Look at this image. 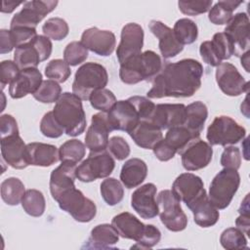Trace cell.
Wrapping results in <instances>:
<instances>
[{"label": "cell", "mask_w": 250, "mask_h": 250, "mask_svg": "<svg viewBox=\"0 0 250 250\" xmlns=\"http://www.w3.org/2000/svg\"><path fill=\"white\" fill-rule=\"evenodd\" d=\"M202 75L203 66L194 59L166 63L152 80L146 96L149 99L189 98L200 88Z\"/></svg>", "instance_id": "obj_1"}, {"label": "cell", "mask_w": 250, "mask_h": 250, "mask_svg": "<svg viewBox=\"0 0 250 250\" xmlns=\"http://www.w3.org/2000/svg\"><path fill=\"white\" fill-rule=\"evenodd\" d=\"M111 225L115 228L119 236L136 241L132 248L150 249L158 244L161 238V232L158 228L153 225H145L129 212L114 216L111 220Z\"/></svg>", "instance_id": "obj_2"}, {"label": "cell", "mask_w": 250, "mask_h": 250, "mask_svg": "<svg viewBox=\"0 0 250 250\" xmlns=\"http://www.w3.org/2000/svg\"><path fill=\"white\" fill-rule=\"evenodd\" d=\"M162 61L159 55L151 50L134 56L120 64V80L128 85L141 81H152L162 69Z\"/></svg>", "instance_id": "obj_3"}, {"label": "cell", "mask_w": 250, "mask_h": 250, "mask_svg": "<svg viewBox=\"0 0 250 250\" xmlns=\"http://www.w3.org/2000/svg\"><path fill=\"white\" fill-rule=\"evenodd\" d=\"M81 101L73 93L64 92L53 108L55 118L67 136L76 137L85 131L86 115Z\"/></svg>", "instance_id": "obj_4"}, {"label": "cell", "mask_w": 250, "mask_h": 250, "mask_svg": "<svg viewBox=\"0 0 250 250\" xmlns=\"http://www.w3.org/2000/svg\"><path fill=\"white\" fill-rule=\"evenodd\" d=\"M107 82L108 74L104 65L98 62H86L75 72L72 93L82 101H86L94 92L104 89Z\"/></svg>", "instance_id": "obj_5"}, {"label": "cell", "mask_w": 250, "mask_h": 250, "mask_svg": "<svg viewBox=\"0 0 250 250\" xmlns=\"http://www.w3.org/2000/svg\"><path fill=\"white\" fill-rule=\"evenodd\" d=\"M240 185V176L237 170L224 168L212 180L208 197L218 209H226L231 202Z\"/></svg>", "instance_id": "obj_6"}, {"label": "cell", "mask_w": 250, "mask_h": 250, "mask_svg": "<svg viewBox=\"0 0 250 250\" xmlns=\"http://www.w3.org/2000/svg\"><path fill=\"white\" fill-rule=\"evenodd\" d=\"M56 201L62 211L68 213L77 222L88 223L96 217L97 206L95 202L86 197L75 187L63 191Z\"/></svg>", "instance_id": "obj_7"}, {"label": "cell", "mask_w": 250, "mask_h": 250, "mask_svg": "<svg viewBox=\"0 0 250 250\" xmlns=\"http://www.w3.org/2000/svg\"><path fill=\"white\" fill-rule=\"evenodd\" d=\"M246 130L234 119L227 115L215 117L207 129L206 138L210 146L234 145L245 138Z\"/></svg>", "instance_id": "obj_8"}, {"label": "cell", "mask_w": 250, "mask_h": 250, "mask_svg": "<svg viewBox=\"0 0 250 250\" xmlns=\"http://www.w3.org/2000/svg\"><path fill=\"white\" fill-rule=\"evenodd\" d=\"M115 161L109 151L90 152L88 157L76 167V178L83 183L108 177L114 170Z\"/></svg>", "instance_id": "obj_9"}, {"label": "cell", "mask_w": 250, "mask_h": 250, "mask_svg": "<svg viewBox=\"0 0 250 250\" xmlns=\"http://www.w3.org/2000/svg\"><path fill=\"white\" fill-rule=\"evenodd\" d=\"M159 207V217L164 227L174 232L184 230L188 226V218L180 201L169 189L161 190L156 199Z\"/></svg>", "instance_id": "obj_10"}, {"label": "cell", "mask_w": 250, "mask_h": 250, "mask_svg": "<svg viewBox=\"0 0 250 250\" xmlns=\"http://www.w3.org/2000/svg\"><path fill=\"white\" fill-rule=\"evenodd\" d=\"M59 4L58 1L33 0L23 3L22 9L12 18L10 27L23 26L36 28L37 24Z\"/></svg>", "instance_id": "obj_11"}, {"label": "cell", "mask_w": 250, "mask_h": 250, "mask_svg": "<svg viewBox=\"0 0 250 250\" xmlns=\"http://www.w3.org/2000/svg\"><path fill=\"white\" fill-rule=\"evenodd\" d=\"M107 120L112 131L130 133L141 121L139 111L130 99L117 101L111 109L106 112Z\"/></svg>", "instance_id": "obj_12"}, {"label": "cell", "mask_w": 250, "mask_h": 250, "mask_svg": "<svg viewBox=\"0 0 250 250\" xmlns=\"http://www.w3.org/2000/svg\"><path fill=\"white\" fill-rule=\"evenodd\" d=\"M215 75L219 88L227 96L237 97L242 93H248L249 82L244 79L233 64L222 62L216 67Z\"/></svg>", "instance_id": "obj_13"}, {"label": "cell", "mask_w": 250, "mask_h": 250, "mask_svg": "<svg viewBox=\"0 0 250 250\" xmlns=\"http://www.w3.org/2000/svg\"><path fill=\"white\" fill-rule=\"evenodd\" d=\"M120 38V43L116 50V57L121 64L126 60L142 53L144 29L136 22H129L122 27Z\"/></svg>", "instance_id": "obj_14"}, {"label": "cell", "mask_w": 250, "mask_h": 250, "mask_svg": "<svg viewBox=\"0 0 250 250\" xmlns=\"http://www.w3.org/2000/svg\"><path fill=\"white\" fill-rule=\"evenodd\" d=\"M180 154L182 165L187 171H197L211 162L213 148L208 143L198 138L192 140Z\"/></svg>", "instance_id": "obj_15"}, {"label": "cell", "mask_w": 250, "mask_h": 250, "mask_svg": "<svg viewBox=\"0 0 250 250\" xmlns=\"http://www.w3.org/2000/svg\"><path fill=\"white\" fill-rule=\"evenodd\" d=\"M230 38L236 57H241L249 51V18L246 13H237L227 23L224 31Z\"/></svg>", "instance_id": "obj_16"}, {"label": "cell", "mask_w": 250, "mask_h": 250, "mask_svg": "<svg viewBox=\"0 0 250 250\" xmlns=\"http://www.w3.org/2000/svg\"><path fill=\"white\" fill-rule=\"evenodd\" d=\"M111 131L105 112L94 114L85 136V146L89 148L90 152L105 150L109 141L108 135Z\"/></svg>", "instance_id": "obj_17"}, {"label": "cell", "mask_w": 250, "mask_h": 250, "mask_svg": "<svg viewBox=\"0 0 250 250\" xmlns=\"http://www.w3.org/2000/svg\"><path fill=\"white\" fill-rule=\"evenodd\" d=\"M157 188L154 184L147 183L138 188L131 196V206L137 214L146 220L153 219L159 213L155 199Z\"/></svg>", "instance_id": "obj_18"}, {"label": "cell", "mask_w": 250, "mask_h": 250, "mask_svg": "<svg viewBox=\"0 0 250 250\" xmlns=\"http://www.w3.org/2000/svg\"><path fill=\"white\" fill-rule=\"evenodd\" d=\"M81 43L91 52L102 57H108L115 49L116 38L112 31L90 27L83 31Z\"/></svg>", "instance_id": "obj_19"}, {"label": "cell", "mask_w": 250, "mask_h": 250, "mask_svg": "<svg viewBox=\"0 0 250 250\" xmlns=\"http://www.w3.org/2000/svg\"><path fill=\"white\" fill-rule=\"evenodd\" d=\"M171 191L180 202L183 201L187 206L191 204L202 193L206 192L201 178L192 173L179 175L172 185Z\"/></svg>", "instance_id": "obj_20"}, {"label": "cell", "mask_w": 250, "mask_h": 250, "mask_svg": "<svg viewBox=\"0 0 250 250\" xmlns=\"http://www.w3.org/2000/svg\"><path fill=\"white\" fill-rule=\"evenodd\" d=\"M186 118V105L183 104H159L155 105L148 121L161 130L170 129L184 124Z\"/></svg>", "instance_id": "obj_21"}, {"label": "cell", "mask_w": 250, "mask_h": 250, "mask_svg": "<svg viewBox=\"0 0 250 250\" xmlns=\"http://www.w3.org/2000/svg\"><path fill=\"white\" fill-rule=\"evenodd\" d=\"M148 28L158 39V47L163 59L174 58L183 51L184 46L176 39L173 29L162 21L152 20L148 23Z\"/></svg>", "instance_id": "obj_22"}, {"label": "cell", "mask_w": 250, "mask_h": 250, "mask_svg": "<svg viewBox=\"0 0 250 250\" xmlns=\"http://www.w3.org/2000/svg\"><path fill=\"white\" fill-rule=\"evenodd\" d=\"M26 145L20 134L1 138V154L3 160L14 169H24L28 166L25 157Z\"/></svg>", "instance_id": "obj_23"}, {"label": "cell", "mask_w": 250, "mask_h": 250, "mask_svg": "<svg viewBox=\"0 0 250 250\" xmlns=\"http://www.w3.org/2000/svg\"><path fill=\"white\" fill-rule=\"evenodd\" d=\"M76 163L71 161H62V164L54 169L50 176V191L56 200L63 191L75 187Z\"/></svg>", "instance_id": "obj_24"}, {"label": "cell", "mask_w": 250, "mask_h": 250, "mask_svg": "<svg viewBox=\"0 0 250 250\" xmlns=\"http://www.w3.org/2000/svg\"><path fill=\"white\" fill-rule=\"evenodd\" d=\"M42 81V74L37 68L21 70L19 76L10 84V97L12 99H21L28 94L33 95Z\"/></svg>", "instance_id": "obj_25"}, {"label": "cell", "mask_w": 250, "mask_h": 250, "mask_svg": "<svg viewBox=\"0 0 250 250\" xmlns=\"http://www.w3.org/2000/svg\"><path fill=\"white\" fill-rule=\"evenodd\" d=\"M25 157L28 165L49 167L60 160L59 149L54 145L33 142L26 145Z\"/></svg>", "instance_id": "obj_26"}, {"label": "cell", "mask_w": 250, "mask_h": 250, "mask_svg": "<svg viewBox=\"0 0 250 250\" xmlns=\"http://www.w3.org/2000/svg\"><path fill=\"white\" fill-rule=\"evenodd\" d=\"M188 208L193 214L194 223L201 228H210L219 221L220 213L211 203L206 192L197 197Z\"/></svg>", "instance_id": "obj_27"}, {"label": "cell", "mask_w": 250, "mask_h": 250, "mask_svg": "<svg viewBox=\"0 0 250 250\" xmlns=\"http://www.w3.org/2000/svg\"><path fill=\"white\" fill-rule=\"evenodd\" d=\"M128 134L138 146L146 149H152L163 139L162 130L148 120H141Z\"/></svg>", "instance_id": "obj_28"}, {"label": "cell", "mask_w": 250, "mask_h": 250, "mask_svg": "<svg viewBox=\"0 0 250 250\" xmlns=\"http://www.w3.org/2000/svg\"><path fill=\"white\" fill-rule=\"evenodd\" d=\"M147 176V166L140 158L134 157L125 161L120 172V181L127 188L139 187Z\"/></svg>", "instance_id": "obj_29"}, {"label": "cell", "mask_w": 250, "mask_h": 250, "mask_svg": "<svg viewBox=\"0 0 250 250\" xmlns=\"http://www.w3.org/2000/svg\"><path fill=\"white\" fill-rule=\"evenodd\" d=\"M207 117L208 109L206 104L200 101L193 102L186 106V118L183 126L188 130L193 139H198Z\"/></svg>", "instance_id": "obj_30"}, {"label": "cell", "mask_w": 250, "mask_h": 250, "mask_svg": "<svg viewBox=\"0 0 250 250\" xmlns=\"http://www.w3.org/2000/svg\"><path fill=\"white\" fill-rule=\"evenodd\" d=\"M119 240V233L112 225L100 224L91 230L90 237L85 244L86 248L107 249Z\"/></svg>", "instance_id": "obj_31"}, {"label": "cell", "mask_w": 250, "mask_h": 250, "mask_svg": "<svg viewBox=\"0 0 250 250\" xmlns=\"http://www.w3.org/2000/svg\"><path fill=\"white\" fill-rule=\"evenodd\" d=\"M0 190L3 201L11 206H16L21 202V199L25 193L23 183L16 177L5 179L1 183Z\"/></svg>", "instance_id": "obj_32"}, {"label": "cell", "mask_w": 250, "mask_h": 250, "mask_svg": "<svg viewBox=\"0 0 250 250\" xmlns=\"http://www.w3.org/2000/svg\"><path fill=\"white\" fill-rule=\"evenodd\" d=\"M242 3L243 1H233V0L218 1L209 10L208 19L212 23L216 25L227 24L232 18L233 11L237 9L238 6H240Z\"/></svg>", "instance_id": "obj_33"}, {"label": "cell", "mask_w": 250, "mask_h": 250, "mask_svg": "<svg viewBox=\"0 0 250 250\" xmlns=\"http://www.w3.org/2000/svg\"><path fill=\"white\" fill-rule=\"evenodd\" d=\"M31 41L27 44L17 47L15 50L14 62L21 70L37 68V65L41 62L39 53Z\"/></svg>", "instance_id": "obj_34"}, {"label": "cell", "mask_w": 250, "mask_h": 250, "mask_svg": "<svg viewBox=\"0 0 250 250\" xmlns=\"http://www.w3.org/2000/svg\"><path fill=\"white\" fill-rule=\"evenodd\" d=\"M22 209L26 214L32 217H40L44 214L46 208V201L43 193L34 188L25 190L21 199Z\"/></svg>", "instance_id": "obj_35"}, {"label": "cell", "mask_w": 250, "mask_h": 250, "mask_svg": "<svg viewBox=\"0 0 250 250\" xmlns=\"http://www.w3.org/2000/svg\"><path fill=\"white\" fill-rule=\"evenodd\" d=\"M100 191L104 202L109 206L120 203L124 197V188L115 178H106L101 183Z\"/></svg>", "instance_id": "obj_36"}, {"label": "cell", "mask_w": 250, "mask_h": 250, "mask_svg": "<svg viewBox=\"0 0 250 250\" xmlns=\"http://www.w3.org/2000/svg\"><path fill=\"white\" fill-rule=\"evenodd\" d=\"M173 31L176 39L183 46L192 44L198 36V27L196 23L188 18L178 20L174 24Z\"/></svg>", "instance_id": "obj_37"}, {"label": "cell", "mask_w": 250, "mask_h": 250, "mask_svg": "<svg viewBox=\"0 0 250 250\" xmlns=\"http://www.w3.org/2000/svg\"><path fill=\"white\" fill-rule=\"evenodd\" d=\"M192 140L194 139L191 134L183 125L168 129L164 138V141L176 151V153L179 154Z\"/></svg>", "instance_id": "obj_38"}, {"label": "cell", "mask_w": 250, "mask_h": 250, "mask_svg": "<svg viewBox=\"0 0 250 250\" xmlns=\"http://www.w3.org/2000/svg\"><path fill=\"white\" fill-rule=\"evenodd\" d=\"M86 153V146L79 140L72 139L63 143L59 148L61 161L80 162Z\"/></svg>", "instance_id": "obj_39"}, {"label": "cell", "mask_w": 250, "mask_h": 250, "mask_svg": "<svg viewBox=\"0 0 250 250\" xmlns=\"http://www.w3.org/2000/svg\"><path fill=\"white\" fill-rule=\"evenodd\" d=\"M62 95V87L54 80H43L39 88L32 95L35 100L43 104H52L59 100Z\"/></svg>", "instance_id": "obj_40"}, {"label": "cell", "mask_w": 250, "mask_h": 250, "mask_svg": "<svg viewBox=\"0 0 250 250\" xmlns=\"http://www.w3.org/2000/svg\"><path fill=\"white\" fill-rule=\"evenodd\" d=\"M221 245L227 250L248 248L244 233L237 228L226 229L220 236Z\"/></svg>", "instance_id": "obj_41"}, {"label": "cell", "mask_w": 250, "mask_h": 250, "mask_svg": "<svg viewBox=\"0 0 250 250\" xmlns=\"http://www.w3.org/2000/svg\"><path fill=\"white\" fill-rule=\"evenodd\" d=\"M43 34L56 41H60L64 39L68 32L69 27L67 22L62 18H51L45 21L42 25Z\"/></svg>", "instance_id": "obj_42"}, {"label": "cell", "mask_w": 250, "mask_h": 250, "mask_svg": "<svg viewBox=\"0 0 250 250\" xmlns=\"http://www.w3.org/2000/svg\"><path fill=\"white\" fill-rule=\"evenodd\" d=\"M210 42L216 57L221 62L224 60H229L234 53L232 42L225 32L215 33Z\"/></svg>", "instance_id": "obj_43"}, {"label": "cell", "mask_w": 250, "mask_h": 250, "mask_svg": "<svg viewBox=\"0 0 250 250\" xmlns=\"http://www.w3.org/2000/svg\"><path fill=\"white\" fill-rule=\"evenodd\" d=\"M44 73L47 78L58 83H63L71 75V70L69 65L63 60L56 59L47 63Z\"/></svg>", "instance_id": "obj_44"}, {"label": "cell", "mask_w": 250, "mask_h": 250, "mask_svg": "<svg viewBox=\"0 0 250 250\" xmlns=\"http://www.w3.org/2000/svg\"><path fill=\"white\" fill-rule=\"evenodd\" d=\"M88 49L78 41H72L63 50V61L70 66H76L86 61Z\"/></svg>", "instance_id": "obj_45"}, {"label": "cell", "mask_w": 250, "mask_h": 250, "mask_svg": "<svg viewBox=\"0 0 250 250\" xmlns=\"http://www.w3.org/2000/svg\"><path fill=\"white\" fill-rule=\"evenodd\" d=\"M92 107L102 112H108L117 102L114 94L108 89H101L94 92L89 98Z\"/></svg>", "instance_id": "obj_46"}, {"label": "cell", "mask_w": 250, "mask_h": 250, "mask_svg": "<svg viewBox=\"0 0 250 250\" xmlns=\"http://www.w3.org/2000/svg\"><path fill=\"white\" fill-rule=\"evenodd\" d=\"M40 131L45 137L51 139L60 138L64 133V130L55 118L53 111L45 113L42 117L40 121Z\"/></svg>", "instance_id": "obj_47"}, {"label": "cell", "mask_w": 250, "mask_h": 250, "mask_svg": "<svg viewBox=\"0 0 250 250\" xmlns=\"http://www.w3.org/2000/svg\"><path fill=\"white\" fill-rule=\"evenodd\" d=\"M212 0L208 1H179L180 11L188 16H198L208 12L212 7Z\"/></svg>", "instance_id": "obj_48"}, {"label": "cell", "mask_w": 250, "mask_h": 250, "mask_svg": "<svg viewBox=\"0 0 250 250\" xmlns=\"http://www.w3.org/2000/svg\"><path fill=\"white\" fill-rule=\"evenodd\" d=\"M107 149L109 153L117 160H124L130 154V146L129 144L119 136L111 137L108 141Z\"/></svg>", "instance_id": "obj_49"}, {"label": "cell", "mask_w": 250, "mask_h": 250, "mask_svg": "<svg viewBox=\"0 0 250 250\" xmlns=\"http://www.w3.org/2000/svg\"><path fill=\"white\" fill-rule=\"evenodd\" d=\"M221 165L224 168L238 170L241 165V154L237 146H226L221 155Z\"/></svg>", "instance_id": "obj_50"}, {"label": "cell", "mask_w": 250, "mask_h": 250, "mask_svg": "<svg viewBox=\"0 0 250 250\" xmlns=\"http://www.w3.org/2000/svg\"><path fill=\"white\" fill-rule=\"evenodd\" d=\"M21 69L13 61L6 60L0 63V83L2 90L7 84H11L20 74Z\"/></svg>", "instance_id": "obj_51"}, {"label": "cell", "mask_w": 250, "mask_h": 250, "mask_svg": "<svg viewBox=\"0 0 250 250\" xmlns=\"http://www.w3.org/2000/svg\"><path fill=\"white\" fill-rule=\"evenodd\" d=\"M10 32L15 44V48L29 43L32 39L37 36L36 28L16 26L10 27Z\"/></svg>", "instance_id": "obj_52"}, {"label": "cell", "mask_w": 250, "mask_h": 250, "mask_svg": "<svg viewBox=\"0 0 250 250\" xmlns=\"http://www.w3.org/2000/svg\"><path fill=\"white\" fill-rule=\"evenodd\" d=\"M31 42L37 49L41 62H44L50 58L52 54L53 45L48 37H46L45 35H37L34 39H32Z\"/></svg>", "instance_id": "obj_53"}, {"label": "cell", "mask_w": 250, "mask_h": 250, "mask_svg": "<svg viewBox=\"0 0 250 250\" xmlns=\"http://www.w3.org/2000/svg\"><path fill=\"white\" fill-rule=\"evenodd\" d=\"M19 134L17 120L11 114H3L0 117V136L1 138Z\"/></svg>", "instance_id": "obj_54"}, {"label": "cell", "mask_w": 250, "mask_h": 250, "mask_svg": "<svg viewBox=\"0 0 250 250\" xmlns=\"http://www.w3.org/2000/svg\"><path fill=\"white\" fill-rule=\"evenodd\" d=\"M199 54L203 60L204 62H206L207 64L211 65V66H218L219 64L222 63L221 61H219V59L216 57L212 46H211V42L209 41H204L200 44L199 47Z\"/></svg>", "instance_id": "obj_55"}, {"label": "cell", "mask_w": 250, "mask_h": 250, "mask_svg": "<svg viewBox=\"0 0 250 250\" xmlns=\"http://www.w3.org/2000/svg\"><path fill=\"white\" fill-rule=\"evenodd\" d=\"M152 150L156 158L160 161H168L172 159L176 154V151L164 141V139L159 141L153 146Z\"/></svg>", "instance_id": "obj_56"}, {"label": "cell", "mask_w": 250, "mask_h": 250, "mask_svg": "<svg viewBox=\"0 0 250 250\" xmlns=\"http://www.w3.org/2000/svg\"><path fill=\"white\" fill-rule=\"evenodd\" d=\"M14 48H15V44H14L10 30L1 29L0 30V53L1 54L10 53Z\"/></svg>", "instance_id": "obj_57"}, {"label": "cell", "mask_w": 250, "mask_h": 250, "mask_svg": "<svg viewBox=\"0 0 250 250\" xmlns=\"http://www.w3.org/2000/svg\"><path fill=\"white\" fill-rule=\"evenodd\" d=\"M235 226L237 229H239L244 234H249V228H250V219L249 214H240L239 217L235 220Z\"/></svg>", "instance_id": "obj_58"}, {"label": "cell", "mask_w": 250, "mask_h": 250, "mask_svg": "<svg viewBox=\"0 0 250 250\" xmlns=\"http://www.w3.org/2000/svg\"><path fill=\"white\" fill-rule=\"evenodd\" d=\"M24 2H13V1H3L2 4V8H1V12L2 13H7L10 14L12 13L18 6H20L21 4H23Z\"/></svg>", "instance_id": "obj_59"}, {"label": "cell", "mask_w": 250, "mask_h": 250, "mask_svg": "<svg viewBox=\"0 0 250 250\" xmlns=\"http://www.w3.org/2000/svg\"><path fill=\"white\" fill-rule=\"evenodd\" d=\"M240 59H241V65L244 67V69H245L246 72H249V71H250V70H249V66H248V64H249V51L246 52V53H244V54L240 57Z\"/></svg>", "instance_id": "obj_60"}]
</instances>
